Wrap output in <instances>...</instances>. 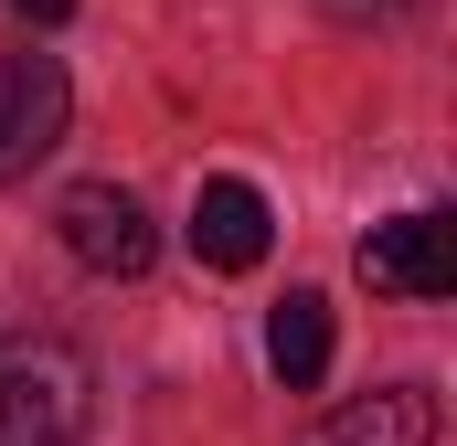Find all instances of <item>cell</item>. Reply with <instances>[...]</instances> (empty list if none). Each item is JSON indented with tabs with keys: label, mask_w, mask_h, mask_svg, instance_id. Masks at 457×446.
I'll return each instance as SVG.
<instances>
[{
	"label": "cell",
	"mask_w": 457,
	"mask_h": 446,
	"mask_svg": "<svg viewBox=\"0 0 457 446\" xmlns=\"http://www.w3.org/2000/svg\"><path fill=\"white\" fill-rule=\"evenodd\" d=\"M96 415V372L75 340H0V446H75Z\"/></svg>",
	"instance_id": "cell-1"
},
{
	"label": "cell",
	"mask_w": 457,
	"mask_h": 446,
	"mask_svg": "<svg viewBox=\"0 0 457 446\" xmlns=\"http://www.w3.org/2000/svg\"><path fill=\"white\" fill-rule=\"evenodd\" d=\"M54 234H64V255H75L86 277H149V255H160L138 192H117V181H75V192L54 202Z\"/></svg>",
	"instance_id": "cell-2"
},
{
	"label": "cell",
	"mask_w": 457,
	"mask_h": 446,
	"mask_svg": "<svg viewBox=\"0 0 457 446\" xmlns=\"http://www.w3.org/2000/svg\"><path fill=\"white\" fill-rule=\"evenodd\" d=\"M64 117H75V86H64L54 54H0V181L32 170L64 138Z\"/></svg>",
	"instance_id": "cell-3"
},
{
	"label": "cell",
	"mask_w": 457,
	"mask_h": 446,
	"mask_svg": "<svg viewBox=\"0 0 457 446\" xmlns=\"http://www.w3.org/2000/svg\"><path fill=\"white\" fill-rule=\"evenodd\" d=\"M361 277L383 298H447L457 287V223L447 213H394L361 234Z\"/></svg>",
	"instance_id": "cell-4"
},
{
	"label": "cell",
	"mask_w": 457,
	"mask_h": 446,
	"mask_svg": "<svg viewBox=\"0 0 457 446\" xmlns=\"http://www.w3.org/2000/svg\"><path fill=\"white\" fill-rule=\"evenodd\" d=\"M266 234H277V213H266V192L255 181H203L192 192V255L203 266H224V277H245V266H266Z\"/></svg>",
	"instance_id": "cell-5"
},
{
	"label": "cell",
	"mask_w": 457,
	"mask_h": 446,
	"mask_svg": "<svg viewBox=\"0 0 457 446\" xmlns=\"http://www.w3.org/2000/svg\"><path fill=\"white\" fill-rule=\"evenodd\" d=\"M309 446H436V404H426V383H383V393L330 404Z\"/></svg>",
	"instance_id": "cell-6"
},
{
	"label": "cell",
	"mask_w": 457,
	"mask_h": 446,
	"mask_svg": "<svg viewBox=\"0 0 457 446\" xmlns=\"http://www.w3.org/2000/svg\"><path fill=\"white\" fill-rule=\"evenodd\" d=\"M266 361H277L287 393H309V383L330 372V298H320V287H287V298H277V319H266Z\"/></svg>",
	"instance_id": "cell-7"
},
{
	"label": "cell",
	"mask_w": 457,
	"mask_h": 446,
	"mask_svg": "<svg viewBox=\"0 0 457 446\" xmlns=\"http://www.w3.org/2000/svg\"><path fill=\"white\" fill-rule=\"evenodd\" d=\"M11 21H32V32H54V21H75V0H0Z\"/></svg>",
	"instance_id": "cell-8"
}]
</instances>
